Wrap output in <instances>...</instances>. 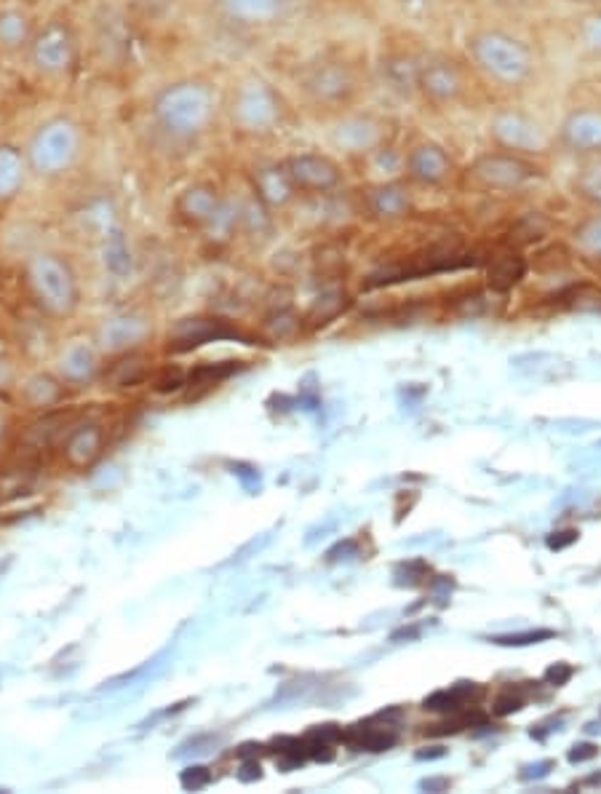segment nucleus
<instances>
[{
  "mask_svg": "<svg viewBox=\"0 0 601 794\" xmlns=\"http://www.w3.org/2000/svg\"><path fill=\"white\" fill-rule=\"evenodd\" d=\"M599 754V746L596 744H575L569 749V762H588Z\"/></svg>",
  "mask_w": 601,
  "mask_h": 794,
  "instance_id": "obj_43",
  "label": "nucleus"
},
{
  "mask_svg": "<svg viewBox=\"0 0 601 794\" xmlns=\"http://www.w3.org/2000/svg\"><path fill=\"white\" fill-rule=\"evenodd\" d=\"M580 3H596V0H580Z\"/></svg>",
  "mask_w": 601,
  "mask_h": 794,
  "instance_id": "obj_47",
  "label": "nucleus"
},
{
  "mask_svg": "<svg viewBox=\"0 0 601 794\" xmlns=\"http://www.w3.org/2000/svg\"><path fill=\"white\" fill-rule=\"evenodd\" d=\"M577 190H580V196L601 206V164L588 166V169L580 174V180H577Z\"/></svg>",
  "mask_w": 601,
  "mask_h": 794,
  "instance_id": "obj_37",
  "label": "nucleus"
},
{
  "mask_svg": "<svg viewBox=\"0 0 601 794\" xmlns=\"http://www.w3.org/2000/svg\"><path fill=\"white\" fill-rule=\"evenodd\" d=\"M473 180L489 190H519L529 182L540 180V166L527 161L519 153L500 150V153H484L473 161Z\"/></svg>",
  "mask_w": 601,
  "mask_h": 794,
  "instance_id": "obj_5",
  "label": "nucleus"
},
{
  "mask_svg": "<svg viewBox=\"0 0 601 794\" xmlns=\"http://www.w3.org/2000/svg\"><path fill=\"white\" fill-rule=\"evenodd\" d=\"M342 741L353 746L356 752H388L390 746L398 741V733L388 725V714H385V725H353L350 730H342Z\"/></svg>",
  "mask_w": 601,
  "mask_h": 794,
  "instance_id": "obj_21",
  "label": "nucleus"
},
{
  "mask_svg": "<svg viewBox=\"0 0 601 794\" xmlns=\"http://www.w3.org/2000/svg\"><path fill=\"white\" fill-rule=\"evenodd\" d=\"M561 142L575 153H596L601 150V113L599 110H572L561 123Z\"/></svg>",
  "mask_w": 601,
  "mask_h": 794,
  "instance_id": "obj_14",
  "label": "nucleus"
},
{
  "mask_svg": "<svg viewBox=\"0 0 601 794\" xmlns=\"http://www.w3.org/2000/svg\"><path fill=\"white\" fill-rule=\"evenodd\" d=\"M524 704H527V698L521 696L519 690H505V693H500V696L495 698L492 714H495V717H508V714L513 712H521Z\"/></svg>",
  "mask_w": 601,
  "mask_h": 794,
  "instance_id": "obj_38",
  "label": "nucleus"
},
{
  "mask_svg": "<svg viewBox=\"0 0 601 794\" xmlns=\"http://www.w3.org/2000/svg\"><path fill=\"white\" fill-rule=\"evenodd\" d=\"M417 67H420V62L412 57H390L388 62H385V67H382V73H385V78H388L390 89H398V91H415L417 89Z\"/></svg>",
  "mask_w": 601,
  "mask_h": 794,
  "instance_id": "obj_31",
  "label": "nucleus"
},
{
  "mask_svg": "<svg viewBox=\"0 0 601 794\" xmlns=\"http://www.w3.org/2000/svg\"><path fill=\"white\" fill-rule=\"evenodd\" d=\"M497 145L511 153H543L545 134L532 118L521 113H500L489 126Z\"/></svg>",
  "mask_w": 601,
  "mask_h": 794,
  "instance_id": "obj_9",
  "label": "nucleus"
},
{
  "mask_svg": "<svg viewBox=\"0 0 601 794\" xmlns=\"http://www.w3.org/2000/svg\"><path fill=\"white\" fill-rule=\"evenodd\" d=\"M11 383V367L6 361H0V391Z\"/></svg>",
  "mask_w": 601,
  "mask_h": 794,
  "instance_id": "obj_45",
  "label": "nucleus"
},
{
  "mask_svg": "<svg viewBox=\"0 0 601 794\" xmlns=\"http://www.w3.org/2000/svg\"><path fill=\"white\" fill-rule=\"evenodd\" d=\"M254 193L265 206H284L297 193L284 164H265L254 172Z\"/></svg>",
  "mask_w": 601,
  "mask_h": 794,
  "instance_id": "obj_19",
  "label": "nucleus"
},
{
  "mask_svg": "<svg viewBox=\"0 0 601 794\" xmlns=\"http://www.w3.org/2000/svg\"><path fill=\"white\" fill-rule=\"evenodd\" d=\"M345 305H348V297L342 295V292H337V289L324 292V295L313 303V308L308 311V319L305 321H310L313 327H318V324H329V321L337 319V316L345 311Z\"/></svg>",
  "mask_w": 601,
  "mask_h": 794,
  "instance_id": "obj_33",
  "label": "nucleus"
},
{
  "mask_svg": "<svg viewBox=\"0 0 601 794\" xmlns=\"http://www.w3.org/2000/svg\"><path fill=\"white\" fill-rule=\"evenodd\" d=\"M147 335H150V327H147L145 319H137V316H115V319L105 321L99 327L97 340L107 351L123 353L131 351L137 343H142Z\"/></svg>",
  "mask_w": 601,
  "mask_h": 794,
  "instance_id": "obj_18",
  "label": "nucleus"
},
{
  "mask_svg": "<svg viewBox=\"0 0 601 794\" xmlns=\"http://www.w3.org/2000/svg\"><path fill=\"white\" fill-rule=\"evenodd\" d=\"M78 156V129L70 121H51L38 129L27 148V161L38 174H59Z\"/></svg>",
  "mask_w": 601,
  "mask_h": 794,
  "instance_id": "obj_4",
  "label": "nucleus"
},
{
  "mask_svg": "<svg viewBox=\"0 0 601 794\" xmlns=\"http://www.w3.org/2000/svg\"><path fill=\"white\" fill-rule=\"evenodd\" d=\"M553 637H556V631L551 629H532V631H516V634H503V637H492V642L500 647H527V645H540V642Z\"/></svg>",
  "mask_w": 601,
  "mask_h": 794,
  "instance_id": "obj_36",
  "label": "nucleus"
},
{
  "mask_svg": "<svg viewBox=\"0 0 601 794\" xmlns=\"http://www.w3.org/2000/svg\"><path fill=\"white\" fill-rule=\"evenodd\" d=\"M222 9L244 25H268L278 17L281 0H222Z\"/></svg>",
  "mask_w": 601,
  "mask_h": 794,
  "instance_id": "obj_27",
  "label": "nucleus"
},
{
  "mask_svg": "<svg viewBox=\"0 0 601 794\" xmlns=\"http://www.w3.org/2000/svg\"><path fill=\"white\" fill-rule=\"evenodd\" d=\"M185 385H187V375L177 367L161 369V372H158V377H155V391L158 393L179 391V388H185Z\"/></svg>",
  "mask_w": 601,
  "mask_h": 794,
  "instance_id": "obj_39",
  "label": "nucleus"
},
{
  "mask_svg": "<svg viewBox=\"0 0 601 794\" xmlns=\"http://www.w3.org/2000/svg\"><path fill=\"white\" fill-rule=\"evenodd\" d=\"M481 696V688L476 682H460L455 688L449 690H436L433 696H428L423 701V709L428 712H444V714H457L463 712L465 706L473 704Z\"/></svg>",
  "mask_w": 601,
  "mask_h": 794,
  "instance_id": "obj_25",
  "label": "nucleus"
},
{
  "mask_svg": "<svg viewBox=\"0 0 601 794\" xmlns=\"http://www.w3.org/2000/svg\"><path fill=\"white\" fill-rule=\"evenodd\" d=\"M30 43V19L22 11H0V46L19 49Z\"/></svg>",
  "mask_w": 601,
  "mask_h": 794,
  "instance_id": "obj_30",
  "label": "nucleus"
},
{
  "mask_svg": "<svg viewBox=\"0 0 601 794\" xmlns=\"http://www.w3.org/2000/svg\"><path fill=\"white\" fill-rule=\"evenodd\" d=\"M73 415L70 412H49L43 415L41 420H35L33 426L27 428L25 442L35 450H43V447H51L59 439H65V428L70 426Z\"/></svg>",
  "mask_w": 601,
  "mask_h": 794,
  "instance_id": "obj_28",
  "label": "nucleus"
},
{
  "mask_svg": "<svg viewBox=\"0 0 601 794\" xmlns=\"http://www.w3.org/2000/svg\"><path fill=\"white\" fill-rule=\"evenodd\" d=\"M575 244L580 246L585 254L601 257V217H591V220H585L583 225L575 230Z\"/></svg>",
  "mask_w": 601,
  "mask_h": 794,
  "instance_id": "obj_35",
  "label": "nucleus"
},
{
  "mask_svg": "<svg viewBox=\"0 0 601 794\" xmlns=\"http://www.w3.org/2000/svg\"><path fill=\"white\" fill-rule=\"evenodd\" d=\"M6 431H9V420H6V415L0 412V439L6 436Z\"/></svg>",
  "mask_w": 601,
  "mask_h": 794,
  "instance_id": "obj_46",
  "label": "nucleus"
},
{
  "mask_svg": "<svg viewBox=\"0 0 601 794\" xmlns=\"http://www.w3.org/2000/svg\"><path fill=\"white\" fill-rule=\"evenodd\" d=\"M212 781V773L206 768H187L185 773H182V786L185 789H201V786H206Z\"/></svg>",
  "mask_w": 601,
  "mask_h": 794,
  "instance_id": "obj_41",
  "label": "nucleus"
},
{
  "mask_svg": "<svg viewBox=\"0 0 601 794\" xmlns=\"http://www.w3.org/2000/svg\"><path fill=\"white\" fill-rule=\"evenodd\" d=\"M583 41L588 49L601 51V17L588 19L583 25Z\"/></svg>",
  "mask_w": 601,
  "mask_h": 794,
  "instance_id": "obj_42",
  "label": "nucleus"
},
{
  "mask_svg": "<svg viewBox=\"0 0 601 794\" xmlns=\"http://www.w3.org/2000/svg\"><path fill=\"white\" fill-rule=\"evenodd\" d=\"M65 399V383L49 372H35L22 385V402L33 410H54Z\"/></svg>",
  "mask_w": 601,
  "mask_h": 794,
  "instance_id": "obj_20",
  "label": "nucleus"
},
{
  "mask_svg": "<svg viewBox=\"0 0 601 794\" xmlns=\"http://www.w3.org/2000/svg\"><path fill=\"white\" fill-rule=\"evenodd\" d=\"M105 452V431L97 423H81L67 431L62 439V458L73 471H89Z\"/></svg>",
  "mask_w": 601,
  "mask_h": 794,
  "instance_id": "obj_13",
  "label": "nucleus"
},
{
  "mask_svg": "<svg viewBox=\"0 0 601 794\" xmlns=\"http://www.w3.org/2000/svg\"><path fill=\"white\" fill-rule=\"evenodd\" d=\"M177 214L187 225H212L220 217V196L209 185H193L177 198Z\"/></svg>",
  "mask_w": 601,
  "mask_h": 794,
  "instance_id": "obj_16",
  "label": "nucleus"
},
{
  "mask_svg": "<svg viewBox=\"0 0 601 794\" xmlns=\"http://www.w3.org/2000/svg\"><path fill=\"white\" fill-rule=\"evenodd\" d=\"M244 337L236 327H230L225 319H204V316H195V319H182L177 321L169 332V351L174 353H187L201 348L206 343L214 340H236Z\"/></svg>",
  "mask_w": 601,
  "mask_h": 794,
  "instance_id": "obj_10",
  "label": "nucleus"
},
{
  "mask_svg": "<svg viewBox=\"0 0 601 794\" xmlns=\"http://www.w3.org/2000/svg\"><path fill=\"white\" fill-rule=\"evenodd\" d=\"M302 89L308 91L310 97L324 105H340L345 99L353 97L356 91V78L348 67L340 62H324V65L310 67L308 73L302 75Z\"/></svg>",
  "mask_w": 601,
  "mask_h": 794,
  "instance_id": "obj_8",
  "label": "nucleus"
},
{
  "mask_svg": "<svg viewBox=\"0 0 601 794\" xmlns=\"http://www.w3.org/2000/svg\"><path fill=\"white\" fill-rule=\"evenodd\" d=\"M150 356L142 351H123L118 353L105 369H102V383L107 388H134L150 375Z\"/></svg>",
  "mask_w": 601,
  "mask_h": 794,
  "instance_id": "obj_17",
  "label": "nucleus"
},
{
  "mask_svg": "<svg viewBox=\"0 0 601 794\" xmlns=\"http://www.w3.org/2000/svg\"><path fill=\"white\" fill-rule=\"evenodd\" d=\"M25 185V158L9 145L0 148V204L17 196Z\"/></svg>",
  "mask_w": 601,
  "mask_h": 794,
  "instance_id": "obj_29",
  "label": "nucleus"
},
{
  "mask_svg": "<svg viewBox=\"0 0 601 794\" xmlns=\"http://www.w3.org/2000/svg\"><path fill=\"white\" fill-rule=\"evenodd\" d=\"M30 46H33L35 65L46 73H59L73 62L75 41L65 22H51V25L43 27Z\"/></svg>",
  "mask_w": 601,
  "mask_h": 794,
  "instance_id": "obj_12",
  "label": "nucleus"
},
{
  "mask_svg": "<svg viewBox=\"0 0 601 794\" xmlns=\"http://www.w3.org/2000/svg\"><path fill=\"white\" fill-rule=\"evenodd\" d=\"M572 677H575V666L569 664H551L543 674V680L553 685V688H564Z\"/></svg>",
  "mask_w": 601,
  "mask_h": 794,
  "instance_id": "obj_40",
  "label": "nucleus"
},
{
  "mask_svg": "<svg viewBox=\"0 0 601 794\" xmlns=\"http://www.w3.org/2000/svg\"><path fill=\"white\" fill-rule=\"evenodd\" d=\"M407 172L415 182L423 185H441L452 172V158L436 142H420L409 150Z\"/></svg>",
  "mask_w": 601,
  "mask_h": 794,
  "instance_id": "obj_15",
  "label": "nucleus"
},
{
  "mask_svg": "<svg viewBox=\"0 0 601 794\" xmlns=\"http://www.w3.org/2000/svg\"><path fill=\"white\" fill-rule=\"evenodd\" d=\"M524 273H527V262H524L521 254H497V257H492L487 268L489 287L495 289V292H508V289H513L524 279Z\"/></svg>",
  "mask_w": 601,
  "mask_h": 794,
  "instance_id": "obj_26",
  "label": "nucleus"
},
{
  "mask_svg": "<svg viewBox=\"0 0 601 794\" xmlns=\"http://www.w3.org/2000/svg\"><path fill=\"white\" fill-rule=\"evenodd\" d=\"M284 169L294 190H302V193H329L342 182L340 166L321 153H297V156L286 158Z\"/></svg>",
  "mask_w": 601,
  "mask_h": 794,
  "instance_id": "obj_7",
  "label": "nucleus"
},
{
  "mask_svg": "<svg viewBox=\"0 0 601 794\" xmlns=\"http://www.w3.org/2000/svg\"><path fill=\"white\" fill-rule=\"evenodd\" d=\"M233 121L246 131H268L278 121V99L262 81L244 83L233 99Z\"/></svg>",
  "mask_w": 601,
  "mask_h": 794,
  "instance_id": "obj_6",
  "label": "nucleus"
},
{
  "mask_svg": "<svg viewBox=\"0 0 601 794\" xmlns=\"http://www.w3.org/2000/svg\"><path fill=\"white\" fill-rule=\"evenodd\" d=\"M577 541V530H564V533H553V538H548V549H567Z\"/></svg>",
  "mask_w": 601,
  "mask_h": 794,
  "instance_id": "obj_44",
  "label": "nucleus"
},
{
  "mask_svg": "<svg viewBox=\"0 0 601 794\" xmlns=\"http://www.w3.org/2000/svg\"><path fill=\"white\" fill-rule=\"evenodd\" d=\"M366 206L369 212L377 214V217H385V220H393V217H401V214L409 212L412 206V198H409V190L398 182H385V185H377L366 193Z\"/></svg>",
  "mask_w": 601,
  "mask_h": 794,
  "instance_id": "obj_22",
  "label": "nucleus"
},
{
  "mask_svg": "<svg viewBox=\"0 0 601 794\" xmlns=\"http://www.w3.org/2000/svg\"><path fill=\"white\" fill-rule=\"evenodd\" d=\"M153 113L171 134H195L212 118V94L201 83H174L155 97Z\"/></svg>",
  "mask_w": 601,
  "mask_h": 794,
  "instance_id": "obj_3",
  "label": "nucleus"
},
{
  "mask_svg": "<svg viewBox=\"0 0 601 794\" xmlns=\"http://www.w3.org/2000/svg\"><path fill=\"white\" fill-rule=\"evenodd\" d=\"M59 369H62V377L65 383H86L91 377L97 375V353L91 345H70L65 353H62V361H59Z\"/></svg>",
  "mask_w": 601,
  "mask_h": 794,
  "instance_id": "obj_24",
  "label": "nucleus"
},
{
  "mask_svg": "<svg viewBox=\"0 0 601 794\" xmlns=\"http://www.w3.org/2000/svg\"><path fill=\"white\" fill-rule=\"evenodd\" d=\"M417 89L423 91L431 102H452L463 91V73L452 59L428 57L417 67Z\"/></svg>",
  "mask_w": 601,
  "mask_h": 794,
  "instance_id": "obj_11",
  "label": "nucleus"
},
{
  "mask_svg": "<svg viewBox=\"0 0 601 794\" xmlns=\"http://www.w3.org/2000/svg\"><path fill=\"white\" fill-rule=\"evenodd\" d=\"M300 319L294 316L292 311H273L265 319V335H268V340H273V343H284V340H292L297 332H300Z\"/></svg>",
  "mask_w": 601,
  "mask_h": 794,
  "instance_id": "obj_34",
  "label": "nucleus"
},
{
  "mask_svg": "<svg viewBox=\"0 0 601 794\" xmlns=\"http://www.w3.org/2000/svg\"><path fill=\"white\" fill-rule=\"evenodd\" d=\"M244 361H222V364H201L187 375V385L190 388H214L222 380H228L230 375H236Z\"/></svg>",
  "mask_w": 601,
  "mask_h": 794,
  "instance_id": "obj_32",
  "label": "nucleus"
},
{
  "mask_svg": "<svg viewBox=\"0 0 601 794\" xmlns=\"http://www.w3.org/2000/svg\"><path fill=\"white\" fill-rule=\"evenodd\" d=\"M334 142L350 153H364L380 142V126L369 118H348L334 131Z\"/></svg>",
  "mask_w": 601,
  "mask_h": 794,
  "instance_id": "obj_23",
  "label": "nucleus"
},
{
  "mask_svg": "<svg viewBox=\"0 0 601 794\" xmlns=\"http://www.w3.org/2000/svg\"><path fill=\"white\" fill-rule=\"evenodd\" d=\"M471 57L481 73L505 86H519L532 73V51L527 43L500 30H484L468 41Z\"/></svg>",
  "mask_w": 601,
  "mask_h": 794,
  "instance_id": "obj_2",
  "label": "nucleus"
},
{
  "mask_svg": "<svg viewBox=\"0 0 601 794\" xmlns=\"http://www.w3.org/2000/svg\"><path fill=\"white\" fill-rule=\"evenodd\" d=\"M27 289L43 311L54 319H65L78 308L81 289L70 262L57 254H35L27 262Z\"/></svg>",
  "mask_w": 601,
  "mask_h": 794,
  "instance_id": "obj_1",
  "label": "nucleus"
}]
</instances>
